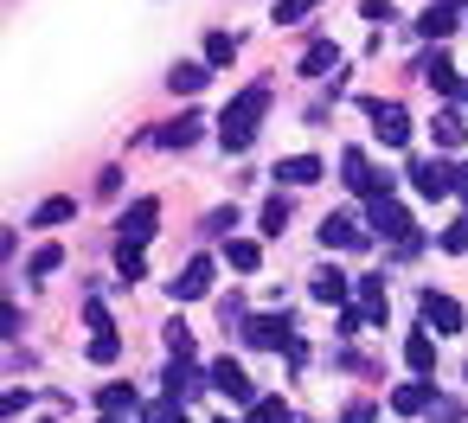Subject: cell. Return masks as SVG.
Listing matches in <instances>:
<instances>
[{"mask_svg": "<svg viewBox=\"0 0 468 423\" xmlns=\"http://www.w3.org/2000/svg\"><path fill=\"white\" fill-rule=\"evenodd\" d=\"M276 174H282L289 186H314V180H321V161H314V154H295V161H282Z\"/></svg>", "mask_w": 468, "mask_h": 423, "instance_id": "obj_14", "label": "cell"}, {"mask_svg": "<svg viewBox=\"0 0 468 423\" xmlns=\"http://www.w3.org/2000/svg\"><path fill=\"white\" fill-rule=\"evenodd\" d=\"M334 65H340V46H327V39H314V46H308V58H302V71H308V78H327Z\"/></svg>", "mask_w": 468, "mask_h": 423, "instance_id": "obj_12", "label": "cell"}, {"mask_svg": "<svg viewBox=\"0 0 468 423\" xmlns=\"http://www.w3.org/2000/svg\"><path fill=\"white\" fill-rule=\"evenodd\" d=\"M404 353H410V365H417V372H430V365H436V346H430V340H423V333H417V340H410V346H404Z\"/></svg>", "mask_w": 468, "mask_h": 423, "instance_id": "obj_24", "label": "cell"}, {"mask_svg": "<svg viewBox=\"0 0 468 423\" xmlns=\"http://www.w3.org/2000/svg\"><path fill=\"white\" fill-rule=\"evenodd\" d=\"M308 14H314V0H282V7H276L282 26H295V20H308Z\"/></svg>", "mask_w": 468, "mask_h": 423, "instance_id": "obj_25", "label": "cell"}, {"mask_svg": "<svg viewBox=\"0 0 468 423\" xmlns=\"http://www.w3.org/2000/svg\"><path fill=\"white\" fill-rule=\"evenodd\" d=\"M142 423H180V397H167V404H154Z\"/></svg>", "mask_w": 468, "mask_h": 423, "instance_id": "obj_30", "label": "cell"}, {"mask_svg": "<svg viewBox=\"0 0 468 423\" xmlns=\"http://www.w3.org/2000/svg\"><path fill=\"white\" fill-rule=\"evenodd\" d=\"M212 385L231 397V404H250V378H244V365H231V359H218L212 365Z\"/></svg>", "mask_w": 468, "mask_h": 423, "instance_id": "obj_9", "label": "cell"}, {"mask_svg": "<svg viewBox=\"0 0 468 423\" xmlns=\"http://www.w3.org/2000/svg\"><path fill=\"white\" fill-rule=\"evenodd\" d=\"M263 110H270V84H250V90L218 116V142H225L231 154H238V148H250V135H257V116H263Z\"/></svg>", "mask_w": 468, "mask_h": 423, "instance_id": "obj_1", "label": "cell"}, {"mask_svg": "<svg viewBox=\"0 0 468 423\" xmlns=\"http://www.w3.org/2000/svg\"><path fill=\"white\" fill-rule=\"evenodd\" d=\"M206 289H212V263H206V257H193V263L174 276V295H180V301H193V295H206Z\"/></svg>", "mask_w": 468, "mask_h": 423, "instance_id": "obj_7", "label": "cell"}, {"mask_svg": "<svg viewBox=\"0 0 468 423\" xmlns=\"http://www.w3.org/2000/svg\"><path fill=\"white\" fill-rule=\"evenodd\" d=\"M455 174H462V167H449V161H417V167H410V180H417V193H423V199L455 193Z\"/></svg>", "mask_w": 468, "mask_h": 423, "instance_id": "obj_3", "label": "cell"}, {"mask_svg": "<svg viewBox=\"0 0 468 423\" xmlns=\"http://www.w3.org/2000/svg\"><path fill=\"white\" fill-rule=\"evenodd\" d=\"M218 423H231V417H218Z\"/></svg>", "mask_w": 468, "mask_h": 423, "instance_id": "obj_34", "label": "cell"}, {"mask_svg": "<svg viewBox=\"0 0 468 423\" xmlns=\"http://www.w3.org/2000/svg\"><path fill=\"white\" fill-rule=\"evenodd\" d=\"M116 353H122V340H116V333H97V340H90V359H97V365H110Z\"/></svg>", "mask_w": 468, "mask_h": 423, "instance_id": "obj_23", "label": "cell"}, {"mask_svg": "<svg viewBox=\"0 0 468 423\" xmlns=\"http://www.w3.org/2000/svg\"><path fill=\"white\" fill-rule=\"evenodd\" d=\"M462 90H468V84H462Z\"/></svg>", "mask_w": 468, "mask_h": 423, "instance_id": "obj_35", "label": "cell"}, {"mask_svg": "<svg viewBox=\"0 0 468 423\" xmlns=\"http://www.w3.org/2000/svg\"><path fill=\"white\" fill-rule=\"evenodd\" d=\"M442 250H468V218H455V225L442 231Z\"/></svg>", "mask_w": 468, "mask_h": 423, "instance_id": "obj_29", "label": "cell"}, {"mask_svg": "<svg viewBox=\"0 0 468 423\" xmlns=\"http://www.w3.org/2000/svg\"><path fill=\"white\" fill-rule=\"evenodd\" d=\"M366 116H372V135H378L385 148H404V135H410V116H404L398 103H366Z\"/></svg>", "mask_w": 468, "mask_h": 423, "instance_id": "obj_2", "label": "cell"}, {"mask_svg": "<svg viewBox=\"0 0 468 423\" xmlns=\"http://www.w3.org/2000/svg\"><path fill=\"white\" fill-rule=\"evenodd\" d=\"M321 244L334 250V244H366V231L346 218V212H327V225H321Z\"/></svg>", "mask_w": 468, "mask_h": 423, "instance_id": "obj_10", "label": "cell"}, {"mask_svg": "<svg viewBox=\"0 0 468 423\" xmlns=\"http://www.w3.org/2000/svg\"><path fill=\"white\" fill-rule=\"evenodd\" d=\"M455 193H462V199H468V167H462V174H455Z\"/></svg>", "mask_w": 468, "mask_h": 423, "instance_id": "obj_33", "label": "cell"}, {"mask_svg": "<svg viewBox=\"0 0 468 423\" xmlns=\"http://www.w3.org/2000/svg\"><path fill=\"white\" fill-rule=\"evenodd\" d=\"M423 321H430L436 333H455V327H462V308H455L449 295H436V289H430V295H423Z\"/></svg>", "mask_w": 468, "mask_h": 423, "instance_id": "obj_8", "label": "cell"}, {"mask_svg": "<svg viewBox=\"0 0 468 423\" xmlns=\"http://www.w3.org/2000/svg\"><path fill=\"white\" fill-rule=\"evenodd\" d=\"M430 397H436L430 385H398V397H391V404H398V410H423Z\"/></svg>", "mask_w": 468, "mask_h": 423, "instance_id": "obj_21", "label": "cell"}, {"mask_svg": "<svg viewBox=\"0 0 468 423\" xmlns=\"http://www.w3.org/2000/svg\"><path fill=\"white\" fill-rule=\"evenodd\" d=\"M103 404H110V410H135V391H129V385H110Z\"/></svg>", "mask_w": 468, "mask_h": 423, "instance_id": "obj_28", "label": "cell"}, {"mask_svg": "<svg viewBox=\"0 0 468 423\" xmlns=\"http://www.w3.org/2000/svg\"><path fill=\"white\" fill-rule=\"evenodd\" d=\"M199 122H206V116H180V122H167V129H161V148H193V142H199Z\"/></svg>", "mask_w": 468, "mask_h": 423, "instance_id": "obj_13", "label": "cell"}, {"mask_svg": "<svg viewBox=\"0 0 468 423\" xmlns=\"http://www.w3.org/2000/svg\"><path fill=\"white\" fill-rule=\"evenodd\" d=\"M231 58H238V39L231 33H212L206 39V65H231Z\"/></svg>", "mask_w": 468, "mask_h": 423, "instance_id": "obj_17", "label": "cell"}, {"mask_svg": "<svg viewBox=\"0 0 468 423\" xmlns=\"http://www.w3.org/2000/svg\"><path fill=\"white\" fill-rule=\"evenodd\" d=\"M372 225H378L385 238H398L404 250H417V238H410V212H404V206H391V199H372Z\"/></svg>", "mask_w": 468, "mask_h": 423, "instance_id": "obj_4", "label": "cell"}, {"mask_svg": "<svg viewBox=\"0 0 468 423\" xmlns=\"http://www.w3.org/2000/svg\"><path fill=\"white\" fill-rule=\"evenodd\" d=\"M340 423H372V410H366V404H353V410H346Z\"/></svg>", "mask_w": 468, "mask_h": 423, "instance_id": "obj_32", "label": "cell"}, {"mask_svg": "<svg viewBox=\"0 0 468 423\" xmlns=\"http://www.w3.org/2000/svg\"><path fill=\"white\" fill-rule=\"evenodd\" d=\"M314 295H321V301H340V295H346V276H340V270H321V276H314Z\"/></svg>", "mask_w": 468, "mask_h": 423, "instance_id": "obj_20", "label": "cell"}, {"mask_svg": "<svg viewBox=\"0 0 468 423\" xmlns=\"http://www.w3.org/2000/svg\"><path fill=\"white\" fill-rule=\"evenodd\" d=\"M154 218H161V206H154V199H135V206L122 212V244H142V238H154Z\"/></svg>", "mask_w": 468, "mask_h": 423, "instance_id": "obj_5", "label": "cell"}, {"mask_svg": "<svg viewBox=\"0 0 468 423\" xmlns=\"http://www.w3.org/2000/svg\"><path fill=\"white\" fill-rule=\"evenodd\" d=\"M462 135H468V122H462L455 110H449V116H436V142H442V148H455Z\"/></svg>", "mask_w": 468, "mask_h": 423, "instance_id": "obj_18", "label": "cell"}, {"mask_svg": "<svg viewBox=\"0 0 468 423\" xmlns=\"http://www.w3.org/2000/svg\"><path fill=\"white\" fill-rule=\"evenodd\" d=\"M206 78H212V65H174V71H167V84H174V90H199Z\"/></svg>", "mask_w": 468, "mask_h": 423, "instance_id": "obj_15", "label": "cell"}, {"mask_svg": "<svg viewBox=\"0 0 468 423\" xmlns=\"http://www.w3.org/2000/svg\"><path fill=\"white\" fill-rule=\"evenodd\" d=\"M231 263H238V270H257V244L238 238V244H231Z\"/></svg>", "mask_w": 468, "mask_h": 423, "instance_id": "obj_31", "label": "cell"}, {"mask_svg": "<svg viewBox=\"0 0 468 423\" xmlns=\"http://www.w3.org/2000/svg\"><path fill=\"white\" fill-rule=\"evenodd\" d=\"M263 231H270V238L289 231V199H270V206H263Z\"/></svg>", "mask_w": 468, "mask_h": 423, "instance_id": "obj_19", "label": "cell"}, {"mask_svg": "<svg viewBox=\"0 0 468 423\" xmlns=\"http://www.w3.org/2000/svg\"><path fill=\"white\" fill-rule=\"evenodd\" d=\"M366 20H372V26H391L398 7H391V0H366Z\"/></svg>", "mask_w": 468, "mask_h": 423, "instance_id": "obj_26", "label": "cell"}, {"mask_svg": "<svg viewBox=\"0 0 468 423\" xmlns=\"http://www.w3.org/2000/svg\"><path fill=\"white\" fill-rule=\"evenodd\" d=\"M417 71H423V84H430V90H442V97H449V90H462V78H455V65H449L442 52L417 58Z\"/></svg>", "mask_w": 468, "mask_h": 423, "instance_id": "obj_6", "label": "cell"}, {"mask_svg": "<svg viewBox=\"0 0 468 423\" xmlns=\"http://www.w3.org/2000/svg\"><path fill=\"white\" fill-rule=\"evenodd\" d=\"M71 212H78V199H46V206L33 212V225H46V231H52V225H65Z\"/></svg>", "mask_w": 468, "mask_h": 423, "instance_id": "obj_16", "label": "cell"}, {"mask_svg": "<svg viewBox=\"0 0 468 423\" xmlns=\"http://www.w3.org/2000/svg\"><path fill=\"white\" fill-rule=\"evenodd\" d=\"M430 39H449L455 33V14H449V0H430V7H423V20H417Z\"/></svg>", "mask_w": 468, "mask_h": 423, "instance_id": "obj_11", "label": "cell"}, {"mask_svg": "<svg viewBox=\"0 0 468 423\" xmlns=\"http://www.w3.org/2000/svg\"><path fill=\"white\" fill-rule=\"evenodd\" d=\"M58 263H65V250H58V244H46V250H39V257H33V270H39V276H52V270H58Z\"/></svg>", "mask_w": 468, "mask_h": 423, "instance_id": "obj_27", "label": "cell"}, {"mask_svg": "<svg viewBox=\"0 0 468 423\" xmlns=\"http://www.w3.org/2000/svg\"><path fill=\"white\" fill-rule=\"evenodd\" d=\"M250 423H289V404H282V397H263V404L250 410Z\"/></svg>", "mask_w": 468, "mask_h": 423, "instance_id": "obj_22", "label": "cell"}]
</instances>
